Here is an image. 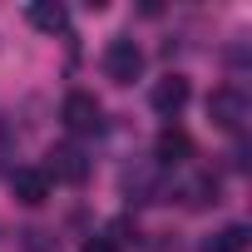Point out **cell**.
Here are the masks:
<instances>
[{
	"label": "cell",
	"instance_id": "cell-1",
	"mask_svg": "<svg viewBox=\"0 0 252 252\" xmlns=\"http://www.w3.org/2000/svg\"><path fill=\"white\" fill-rule=\"evenodd\" d=\"M104 74L114 79V84H134L139 74H144V50L134 45V40H109V50H104Z\"/></svg>",
	"mask_w": 252,
	"mask_h": 252
},
{
	"label": "cell",
	"instance_id": "cell-9",
	"mask_svg": "<svg viewBox=\"0 0 252 252\" xmlns=\"http://www.w3.org/2000/svg\"><path fill=\"white\" fill-rule=\"evenodd\" d=\"M30 25H40V30L60 35V30L69 25V15H64V5H55V0H35V5H30Z\"/></svg>",
	"mask_w": 252,
	"mask_h": 252
},
{
	"label": "cell",
	"instance_id": "cell-5",
	"mask_svg": "<svg viewBox=\"0 0 252 252\" xmlns=\"http://www.w3.org/2000/svg\"><path fill=\"white\" fill-rule=\"evenodd\" d=\"M50 188H55V183H50V173H45V168H35V163H25V168H15V173H10V193H15L25 208H40V203L50 198Z\"/></svg>",
	"mask_w": 252,
	"mask_h": 252
},
{
	"label": "cell",
	"instance_id": "cell-3",
	"mask_svg": "<svg viewBox=\"0 0 252 252\" xmlns=\"http://www.w3.org/2000/svg\"><path fill=\"white\" fill-rule=\"evenodd\" d=\"M60 119H64V129H69V134H99L104 109H99V99H94V94L74 89V94H64V109H60Z\"/></svg>",
	"mask_w": 252,
	"mask_h": 252
},
{
	"label": "cell",
	"instance_id": "cell-4",
	"mask_svg": "<svg viewBox=\"0 0 252 252\" xmlns=\"http://www.w3.org/2000/svg\"><path fill=\"white\" fill-rule=\"evenodd\" d=\"M45 173H50V183H55V178H60V183H84V178H89V158H84V149L60 144V149H50Z\"/></svg>",
	"mask_w": 252,
	"mask_h": 252
},
{
	"label": "cell",
	"instance_id": "cell-10",
	"mask_svg": "<svg viewBox=\"0 0 252 252\" xmlns=\"http://www.w3.org/2000/svg\"><path fill=\"white\" fill-rule=\"evenodd\" d=\"M218 193H222V188H218V178H213V173H203V178H193V183L183 188L188 208H208V203H218Z\"/></svg>",
	"mask_w": 252,
	"mask_h": 252
},
{
	"label": "cell",
	"instance_id": "cell-8",
	"mask_svg": "<svg viewBox=\"0 0 252 252\" xmlns=\"http://www.w3.org/2000/svg\"><path fill=\"white\" fill-rule=\"evenodd\" d=\"M247 242H252V227L247 222H227L222 232H213L203 242V252H247Z\"/></svg>",
	"mask_w": 252,
	"mask_h": 252
},
{
	"label": "cell",
	"instance_id": "cell-6",
	"mask_svg": "<svg viewBox=\"0 0 252 252\" xmlns=\"http://www.w3.org/2000/svg\"><path fill=\"white\" fill-rule=\"evenodd\" d=\"M188 94H193V89H188V79H183V74H168V79H158V84H154L149 104H154L158 114H168V119H173V114H183Z\"/></svg>",
	"mask_w": 252,
	"mask_h": 252
},
{
	"label": "cell",
	"instance_id": "cell-11",
	"mask_svg": "<svg viewBox=\"0 0 252 252\" xmlns=\"http://www.w3.org/2000/svg\"><path fill=\"white\" fill-rule=\"evenodd\" d=\"M5 158H10V124L0 119V173H5Z\"/></svg>",
	"mask_w": 252,
	"mask_h": 252
},
{
	"label": "cell",
	"instance_id": "cell-7",
	"mask_svg": "<svg viewBox=\"0 0 252 252\" xmlns=\"http://www.w3.org/2000/svg\"><path fill=\"white\" fill-rule=\"evenodd\" d=\"M188 154H193V139H188L183 129H163V134H158V158H154V163L168 168V163H183Z\"/></svg>",
	"mask_w": 252,
	"mask_h": 252
},
{
	"label": "cell",
	"instance_id": "cell-2",
	"mask_svg": "<svg viewBox=\"0 0 252 252\" xmlns=\"http://www.w3.org/2000/svg\"><path fill=\"white\" fill-rule=\"evenodd\" d=\"M208 119L218 124V129L237 134L242 124H247V94H242V89H232V84L213 89V94H208Z\"/></svg>",
	"mask_w": 252,
	"mask_h": 252
},
{
	"label": "cell",
	"instance_id": "cell-12",
	"mask_svg": "<svg viewBox=\"0 0 252 252\" xmlns=\"http://www.w3.org/2000/svg\"><path fill=\"white\" fill-rule=\"evenodd\" d=\"M84 252H119V242H114V237H89Z\"/></svg>",
	"mask_w": 252,
	"mask_h": 252
}]
</instances>
